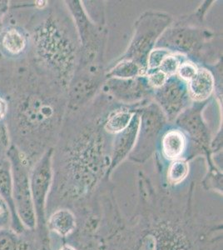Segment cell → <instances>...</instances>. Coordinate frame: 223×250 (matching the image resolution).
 <instances>
[{
    "mask_svg": "<svg viewBox=\"0 0 223 250\" xmlns=\"http://www.w3.org/2000/svg\"><path fill=\"white\" fill-rule=\"evenodd\" d=\"M119 104L101 91L88 105L67 112L53 153L51 190L62 199L89 195L108 179L113 135L104 120Z\"/></svg>",
    "mask_w": 223,
    "mask_h": 250,
    "instance_id": "cell-1",
    "label": "cell"
},
{
    "mask_svg": "<svg viewBox=\"0 0 223 250\" xmlns=\"http://www.w3.org/2000/svg\"><path fill=\"white\" fill-rule=\"evenodd\" d=\"M67 109L68 92L45 75L16 100L12 126L25 143L20 152L29 162L56 145Z\"/></svg>",
    "mask_w": 223,
    "mask_h": 250,
    "instance_id": "cell-2",
    "label": "cell"
},
{
    "mask_svg": "<svg viewBox=\"0 0 223 250\" xmlns=\"http://www.w3.org/2000/svg\"><path fill=\"white\" fill-rule=\"evenodd\" d=\"M47 6V5H46ZM34 23L30 33L33 51L41 74L51 79L68 92L79 66L80 41L74 19L65 3L54 5Z\"/></svg>",
    "mask_w": 223,
    "mask_h": 250,
    "instance_id": "cell-3",
    "label": "cell"
},
{
    "mask_svg": "<svg viewBox=\"0 0 223 250\" xmlns=\"http://www.w3.org/2000/svg\"><path fill=\"white\" fill-rule=\"evenodd\" d=\"M213 1H205L194 13L173 20L158 40L155 48L167 49L172 54H181L194 62L213 60L216 55L212 42L216 34L203 25L205 15Z\"/></svg>",
    "mask_w": 223,
    "mask_h": 250,
    "instance_id": "cell-4",
    "label": "cell"
},
{
    "mask_svg": "<svg viewBox=\"0 0 223 250\" xmlns=\"http://www.w3.org/2000/svg\"><path fill=\"white\" fill-rule=\"evenodd\" d=\"M76 25L80 41V58L76 70L105 74V53L108 31L105 26L93 23L86 14L82 1H65ZM76 72V71H75Z\"/></svg>",
    "mask_w": 223,
    "mask_h": 250,
    "instance_id": "cell-5",
    "label": "cell"
},
{
    "mask_svg": "<svg viewBox=\"0 0 223 250\" xmlns=\"http://www.w3.org/2000/svg\"><path fill=\"white\" fill-rule=\"evenodd\" d=\"M173 20L172 15L166 12H143L136 20L130 43L119 60H133L147 73L148 55L155 48L162 34L172 24Z\"/></svg>",
    "mask_w": 223,
    "mask_h": 250,
    "instance_id": "cell-6",
    "label": "cell"
},
{
    "mask_svg": "<svg viewBox=\"0 0 223 250\" xmlns=\"http://www.w3.org/2000/svg\"><path fill=\"white\" fill-rule=\"evenodd\" d=\"M7 158L11 164L13 198L18 217L26 230L36 229V215L29 185V160L15 145H10Z\"/></svg>",
    "mask_w": 223,
    "mask_h": 250,
    "instance_id": "cell-7",
    "label": "cell"
},
{
    "mask_svg": "<svg viewBox=\"0 0 223 250\" xmlns=\"http://www.w3.org/2000/svg\"><path fill=\"white\" fill-rule=\"evenodd\" d=\"M135 110L140 117L139 134L135 146L128 157L133 162L142 164L155 152L158 139L168 121L153 100L141 104Z\"/></svg>",
    "mask_w": 223,
    "mask_h": 250,
    "instance_id": "cell-8",
    "label": "cell"
},
{
    "mask_svg": "<svg viewBox=\"0 0 223 250\" xmlns=\"http://www.w3.org/2000/svg\"><path fill=\"white\" fill-rule=\"evenodd\" d=\"M53 153L50 148L34 163L29 173V185L36 215V223L40 235L47 230L46 208L53 184Z\"/></svg>",
    "mask_w": 223,
    "mask_h": 250,
    "instance_id": "cell-9",
    "label": "cell"
},
{
    "mask_svg": "<svg viewBox=\"0 0 223 250\" xmlns=\"http://www.w3.org/2000/svg\"><path fill=\"white\" fill-rule=\"evenodd\" d=\"M208 104V101L202 103H193L188 108L178 115L176 119V125L181 130L189 137L192 144L201 154L206 155L211 167V173L217 171L212 162L211 153V135L209 129L206 126L203 117V109Z\"/></svg>",
    "mask_w": 223,
    "mask_h": 250,
    "instance_id": "cell-10",
    "label": "cell"
},
{
    "mask_svg": "<svg viewBox=\"0 0 223 250\" xmlns=\"http://www.w3.org/2000/svg\"><path fill=\"white\" fill-rule=\"evenodd\" d=\"M101 91L123 105H136L153 100V89L146 75L127 80L106 79Z\"/></svg>",
    "mask_w": 223,
    "mask_h": 250,
    "instance_id": "cell-11",
    "label": "cell"
},
{
    "mask_svg": "<svg viewBox=\"0 0 223 250\" xmlns=\"http://www.w3.org/2000/svg\"><path fill=\"white\" fill-rule=\"evenodd\" d=\"M153 100L166 115L168 123L174 122L192 102L188 94L187 83L177 74L168 78L163 85L153 90Z\"/></svg>",
    "mask_w": 223,
    "mask_h": 250,
    "instance_id": "cell-12",
    "label": "cell"
},
{
    "mask_svg": "<svg viewBox=\"0 0 223 250\" xmlns=\"http://www.w3.org/2000/svg\"><path fill=\"white\" fill-rule=\"evenodd\" d=\"M136 109V108H135ZM140 117L137 111L133 114L131 122L124 130L114 134L112 141L110 166L107 172V176H110L113 171L125 159L129 156L135 146L137 137L139 134Z\"/></svg>",
    "mask_w": 223,
    "mask_h": 250,
    "instance_id": "cell-13",
    "label": "cell"
},
{
    "mask_svg": "<svg viewBox=\"0 0 223 250\" xmlns=\"http://www.w3.org/2000/svg\"><path fill=\"white\" fill-rule=\"evenodd\" d=\"M0 197L5 201L11 213V228L19 233H23L26 229L18 217L13 198V179L11 164L7 157L0 158Z\"/></svg>",
    "mask_w": 223,
    "mask_h": 250,
    "instance_id": "cell-14",
    "label": "cell"
},
{
    "mask_svg": "<svg viewBox=\"0 0 223 250\" xmlns=\"http://www.w3.org/2000/svg\"><path fill=\"white\" fill-rule=\"evenodd\" d=\"M187 88L192 102L208 101L216 88V80L212 70L204 67H198L195 76L187 83Z\"/></svg>",
    "mask_w": 223,
    "mask_h": 250,
    "instance_id": "cell-15",
    "label": "cell"
},
{
    "mask_svg": "<svg viewBox=\"0 0 223 250\" xmlns=\"http://www.w3.org/2000/svg\"><path fill=\"white\" fill-rule=\"evenodd\" d=\"M139 104H141L136 105H123L119 104L118 105L112 108L105 118V130L112 135L119 134L122 131L124 130L130 124L131 120L135 113V108Z\"/></svg>",
    "mask_w": 223,
    "mask_h": 250,
    "instance_id": "cell-16",
    "label": "cell"
},
{
    "mask_svg": "<svg viewBox=\"0 0 223 250\" xmlns=\"http://www.w3.org/2000/svg\"><path fill=\"white\" fill-rule=\"evenodd\" d=\"M186 148V134L181 129L172 128L162 135L161 149L162 155L168 160L181 159Z\"/></svg>",
    "mask_w": 223,
    "mask_h": 250,
    "instance_id": "cell-17",
    "label": "cell"
},
{
    "mask_svg": "<svg viewBox=\"0 0 223 250\" xmlns=\"http://www.w3.org/2000/svg\"><path fill=\"white\" fill-rule=\"evenodd\" d=\"M77 222L74 213L68 208L54 211L47 219V229L57 233L60 237H68L75 230Z\"/></svg>",
    "mask_w": 223,
    "mask_h": 250,
    "instance_id": "cell-18",
    "label": "cell"
},
{
    "mask_svg": "<svg viewBox=\"0 0 223 250\" xmlns=\"http://www.w3.org/2000/svg\"><path fill=\"white\" fill-rule=\"evenodd\" d=\"M0 45L7 54L13 56L20 55L28 46V37L20 29L9 28L0 36Z\"/></svg>",
    "mask_w": 223,
    "mask_h": 250,
    "instance_id": "cell-19",
    "label": "cell"
},
{
    "mask_svg": "<svg viewBox=\"0 0 223 250\" xmlns=\"http://www.w3.org/2000/svg\"><path fill=\"white\" fill-rule=\"evenodd\" d=\"M147 73L133 60L118 59L110 68L106 69L105 80L111 78L127 80L144 76Z\"/></svg>",
    "mask_w": 223,
    "mask_h": 250,
    "instance_id": "cell-20",
    "label": "cell"
},
{
    "mask_svg": "<svg viewBox=\"0 0 223 250\" xmlns=\"http://www.w3.org/2000/svg\"><path fill=\"white\" fill-rule=\"evenodd\" d=\"M0 250H33V244L23 233L3 228L0 229Z\"/></svg>",
    "mask_w": 223,
    "mask_h": 250,
    "instance_id": "cell-21",
    "label": "cell"
},
{
    "mask_svg": "<svg viewBox=\"0 0 223 250\" xmlns=\"http://www.w3.org/2000/svg\"><path fill=\"white\" fill-rule=\"evenodd\" d=\"M189 173V164L186 159L173 160L167 170V181L170 185H177L183 182Z\"/></svg>",
    "mask_w": 223,
    "mask_h": 250,
    "instance_id": "cell-22",
    "label": "cell"
},
{
    "mask_svg": "<svg viewBox=\"0 0 223 250\" xmlns=\"http://www.w3.org/2000/svg\"><path fill=\"white\" fill-rule=\"evenodd\" d=\"M88 8L83 6L86 14L93 23L98 25L105 26L104 2L103 1H82Z\"/></svg>",
    "mask_w": 223,
    "mask_h": 250,
    "instance_id": "cell-23",
    "label": "cell"
},
{
    "mask_svg": "<svg viewBox=\"0 0 223 250\" xmlns=\"http://www.w3.org/2000/svg\"><path fill=\"white\" fill-rule=\"evenodd\" d=\"M185 60H187V59L183 55L171 53L162 60V62L158 67V69L166 74L167 77H171V76L177 74L179 66L181 64V62Z\"/></svg>",
    "mask_w": 223,
    "mask_h": 250,
    "instance_id": "cell-24",
    "label": "cell"
},
{
    "mask_svg": "<svg viewBox=\"0 0 223 250\" xmlns=\"http://www.w3.org/2000/svg\"><path fill=\"white\" fill-rule=\"evenodd\" d=\"M198 63L189 60H185L181 62L178 68L177 75L184 82L188 83L195 76L198 72Z\"/></svg>",
    "mask_w": 223,
    "mask_h": 250,
    "instance_id": "cell-25",
    "label": "cell"
},
{
    "mask_svg": "<svg viewBox=\"0 0 223 250\" xmlns=\"http://www.w3.org/2000/svg\"><path fill=\"white\" fill-rule=\"evenodd\" d=\"M171 54L167 49L155 48L153 49L147 58V72L153 71L158 69L162 60Z\"/></svg>",
    "mask_w": 223,
    "mask_h": 250,
    "instance_id": "cell-26",
    "label": "cell"
},
{
    "mask_svg": "<svg viewBox=\"0 0 223 250\" xmlns=\"http://www.w3.org/2000/svg\"><path fill=\"white\" fill-rule=\"evenodd\" d=\"M11 226V213L5 201L0 197V229Z\"/></svg>",
    "mask_w": 223,
    "mask_h": 250,
    "instance_id": "cell-27",
    "label": "cell"
},
{
    "mask_svg": "<svg viewBox=\"0 0 223 250\" xmlns=\"http://www.w3.org/2000/svg\"><path fill=\"white\" fill-rule=\"evenodd\" d=\"M9 132L5 125L0 121V154H3L9 148Z\"/></svg>",
    "mask_w": 223,
    "mask_h": 250,
    "instance_id": "cell-28",
    "label": "cell"
},
{
    "mask_svg": "<svg viewBox=\"0 0 223 250\" xmlns=\"http://www.w3.org/2000/svg\"><path fill=\"white\" fill-rule=\"evenodd\" d=\"M9 114V104L4 99L0 97V121H3Z\"/></svg>",
    "mask_w": 223,
    "mask_h": 250,
    "instance_id": "cell-29",
    "label": "cell"
},
{
    "mask_svg": "<svg viewBox=\"0 0 223 250\" xmlns=\"http://www.w3.org/2000/svg\"><path fill=\"white\" fill-rule=\"evenodd\" d=\"M9 2L5 0H0V23L2 22L3 18L9 10Z\"/></svg>",
    "mask_w": 223,
    "mask_h": 250,
    "instance_id": "cell-30",
    "label": "cell"
},
{
    "mask_svg": "<svg viewBox=\"0 0 223 250\" xmlns=\"http://www.w3.org/2000/svg\"><path fill=\"white\" fill-rule=\"evenodd\" d=\"M59 250H77L75 248L69 245H64L62 247L60 248Z\"/></svg>",
    "mask_w": 223,
    "mask_h": 250,
    "instance_id": "cell-31",
    "label": "cell"
}]
</instances>
